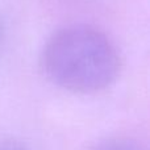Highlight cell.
I'll return each instance as SVG.
<instances>
[{
	"label": "cell",
	"mask_w": 150,
	"mask_h": 150,
	"mask_svg": "<svg viewBox=\"0 0 150 150\" xmlns=\"http://www.w3.org/2000/svg\"><path fill=\"white\" fill-rule=\"evenodd\" d=\"M121 57L103 30L87 24L58 29L46 40L40 55L45 76L74 93L107 90L121 73Z\"/></svg>",
	"instance_id": "6da1fadb"
},
{
	"label": "cell",
	"mask_w": 150,
	"mask_h": 150,
	"mask_svg": "<svg viewBox=\"0 0 150 150\" xmlns=\"http://www.w3.org/2000/svg\"><path fill=\"white\" fill-rule=\"evenodd\" d=\"M92 150H146L138 141L130 137L117 136V137H109L101 142L96 144Z\"/></svg>",
	"instance_id": "7a4b0ae2"
},
{
	"label": "cell",
	"mask_w": 150,
	"mask_h": 150,
	"mask_svg": "<svg viewBox=\"0 0 150 150\" xmlns=\"http://www.w3.org/2000/svg\"><path fill=\"white\" fill-rule=\"evenodd\" d=\"M0 150H26V148L15 140H7L0 142Z\"/></svg>",
	"instance_id": "3957f363"
},
{
	"label": "cell",
	"mask_w": 150,
	"mask_h": 150,
	"mask_svg": "<svg viewBox=\"0 0 150 150\" xmlns=\"http://www.w3.org/2000/svg\"><path fill=\"white\" fill-rule=\"evenodd\" d=\"M3 36H4V24H3V20L0 17V44L3 41Z\"/></svg>",
	"instance_id": "277c9868"
}]
</instances>
